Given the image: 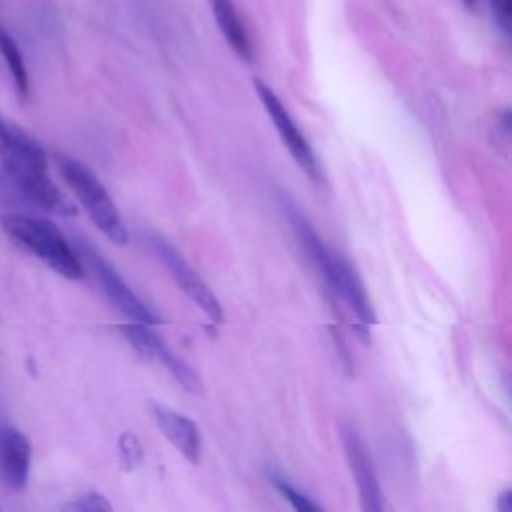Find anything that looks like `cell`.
<instances>
[{"mask_svg":"<svg viewBox=\"0 0 512 512\" xmlns=\"http://www.w3.org/2000/svg\"><path fill=\"white\" fill-rule=\"evenodd\" d=\"M0 164L6 176L14 182L18 192L34 206L58 214L74 216L76 208L58 190L48 176L46 152L36 138H32L14 120L0 114Z\"/></svg>","mask_w":512,"mask_h":512,"instance_id":"obj_1","label":"cell"},{"mask_svg":"<svg viewBox=\"0 0 512 512\" xmlns=\"http://www.w3.org/2000/svg\"><path fill=\"white\" fill-rule=\"evenodd\" d=\"M0 224L14 244L34 254L56 274L70 280H78L84 276V264L76 248L50 220L28 214H4L0 218Z\"/></svg>","mask_w":512,"mask_h":512,"instance_id":"obj_2","label":"cell"},{"mask_svg":"<svg viewBox=\"0 0 512 512\" xmlns=\"http://www.w3.org/2000/svg\"><path fill=\"white\" fill-rule=\"evenodd\" d=\"M56 166L64 182L70 186V190L80 200L92 222L98 226V230L112 242L126 244L128 232L122 222V216L106 188L100 184V180L84 164L70 156L56 154Z\"/></svg>","mask_w":512,"mask_h":512,"instance_id":"obj_3","label":"cell"},{"mask_svg":"<svg viewBox=\"0 0 512 512\" xmlns=\"http://www.w3.org/2000/svg\"><path fill=\"white\" fill-rule=\"evenodd\" d=\"M76 252L82 260V264L88 266V270L94 274L98 280L102 292L106 298L132 322H142V324H158L160 318L132 292V288L122 280V276L116 272L114 266L106 262V258L84 238H76Z\"/></svg>","mask_w":512,"mask_h":512,"instance_id":"obj_4","label":"cell"},{"mask_svg":"<svg viewBox=\"0 0 512 512\" xmlns=\"http://www.w3.org/2000/svg\"><path fill=\"white\" fill-rule=\"evenodd\" d=\"M122 338L146 360H158L166 366V370L180 382V386L190 394H204L202 380L198 372L184 362L176 352H172L166 342L150 330L148 324L142 322H130L118 326Z\"/></svg>","mask_w":512,"mask_h":512,"instance_id":"obj_5","label":"cell"},{"mask_svg":"<svg viewBox=\"0 0 512 512\" xmlns=\"http://www.w3.org/2000/svg\"><path fill=\"white\" fill-rule=\"evenodd\" d=\"M254 90L262 102V106L266 108L270 120L274 122L284 146L288 148V152L292 154V158L296 160V164L314 180V182H322V170L320 164L308 144V140L302 136L300 128L296 126L294 118L290 116V112L286 110V106L280 102V98L276 96V92L266 86L262 80L254 78Z\"/></svg>","mask_w":512,"mask_h":512,"instance_id":"obj_6","label":"cell"},{"mask_svg":"<svg viewBox=\"0 0 512 512\" xmlns=\"http://www.w3.org/2000/svg\"><path fill=\"white\" fill-rule=\"evenodd\" d=\"M150 248L162 260V264L168 268L170 276L178 282L182 292L212 320V322H222V308L208 288V284L198 276V272L182 258V254L170 246L164 238L154 236L150 238Z\"/></svg>","mask_w":512,"mask_h":512,"instance_id":"obj_7","label":"cell"},{"mask_svg":"<svg viewBox=\"0 0 512 512\" xmlns=\"http://www.w3.org/2000/svg\"><path fill=\"white\" fill-rule=\"evenodd\" d=\"M342 438V448H344V456L346 462L350 466V472L354 476L356 488H358V496H360V504L364 510L368 512H380L382 510V490L378 484V476L370 458V452L366 448V444L362 442V438L358 436V432L354 428L344 426L340 432Z\"/></svg>","mask_w":512,"mask_h":512,"instance_id":"obj_8","label":"cell"},{"mask_svg":"<svg viewBox=\"0 0 512 512\" xmlns=\"http://www.w3.org/2000/svg\"><path fill=\"white\" fill-rule=\"evenodd\" d=\"M32 446L24 432L8 422H0V482L14 492L28 484Z\"/></svg>","mask_w":512,"mask_h":512,"instance_id":"obj_9","label":"cell"},{"mask_svg":"<svg viewBox=\"0 0 512 512\" xmlns=\"http://www.w3.org/2000/svg\"><path fill=\"white\" fill-rule=\"evenodd\" d=\"M152 418L158 426V430L164 434V438L192 464L200 460L202 452V440H200V430L194 420L186 418L180 412H174L166 406L152 404Z\"/></svg>","mask_w":512,"mask_h":512,"instance_id":"obj_10","label":"cell"},{"mask_svg":"<svg viewBox=\"0 0 512 512\" xmlns=\"http://www.w3.org/2000/svg\"><path fill=\"white\" fill-rule=\"evenodd\" d=\"M208 4L220 34L224 36L228 46L234 50V54L244 62H252V56H254L252 42L234 0H208Z\"/></svg>","mask_w":512,"mask_h":512,"instance_id":"obj_11","label":"cell"},{"mask_svg":"<svg viewBox=\"0 0 512 512\" xmlns=\"http://www.w3.org/2000/svg\"><path fill=\"white\" fill-rule=\"evenodd\" d=\"M0 56L12 76L14 88L18 92L20 98H28L30 94V76H28V68H26V60L22 56L20 46L16 44V40L12 38V34L0 24Z\"/></svg>","mask_w":512,"mask_h":512,"instance_id":"obj_12","label":"cell"},{"mask_svg":"<svg viewBox=\"0 0 512 512\" xmlns=\"http://www.w3.org/2000/svg\"><path fill=\"white\" fill-rule=\"evenodd\" d=\"M270 482L274 484V488L292 504V508L300 510V512H316L320 510V504L312 502L306 494H302L300 490H296L284 476H280L278 472H270Z\"/></svg>","mask_w":512,"mask_h":512,"instance_id":"obj_13","label":"cell"},{"mask_svg":"<svg viewBox=\"0 0 512 512\" xmlns=\"http://www.w3.org/2000/svg\"><path fill=\"white\" fill-rule=\"evenodd\" d=\"M64 510H72V512H108V510H112V504L100 492H84L76 500L68 502L64 506Z\"/></svg>","mask_w":512,"mask_h":512,"instance_id":"obj_14","label":"cell"},{"mask_svg":"<svg viewBox=\"0 0 512 512\" xmlns=\"http://www.w3.org/2000/svg\"><path fill=\"white\" fill-rule=\"evenodd\" d=\"M118 454H120V462L124 464V468L132 470L142 462V446L138 442V438L130 432H124L118 440Z\"/></svg>","mask_w":512,"mask_h":512,"instance_id":"obj_15","label":"cell"},{"mask_svg":"<svg viewBox=\"0 0 512 512\" xmlns=\"http://www.w3.org/2000/svg\"><path fill=\"white\" fill-rule=\"evenodd\" d=\"M488 6L498 30L508 38L512 28V0H488Z\"/></svg>","mask_w":512,"mask_h":512,"instance_id":"obj_16","label":"cell"},{"mask_svg":"<svg viewBox=\"0 0 512 512\" xmlns=\"http://www.w3.org/2000/svg\"><path fill=\"white\" fill-rule=\"evenodd\" d=\"M498 510L512 512V490H504L498 498Z\"/></svg>","mask_w":512,"mask_h":512,"instance_id":"obj_17","label":"cell"},{"mask_svg":"<svg viewBox=\"0 0 512 512\" xmlns=\"http://www.w3.org/2000/svg\"><path fill=\"white\" fill-rule=\"evenodd\" d=\"M462 2H464L468 8H474V6H476V0H462Z\"/></svg>","mask_w":512,"mask_h":512,"instance_id":"obj_18","label":"cell"}]
</instances>
